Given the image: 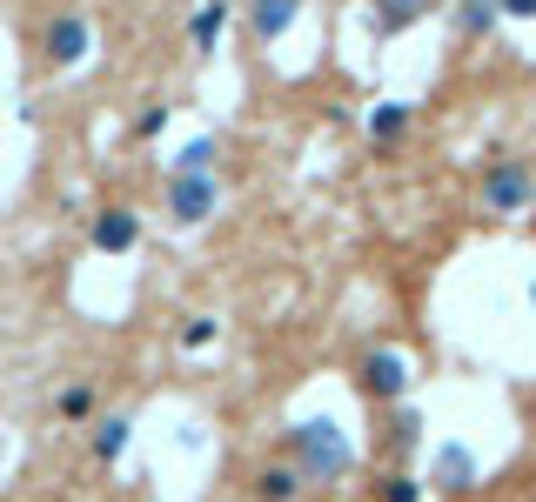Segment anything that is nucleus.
<instances>
[{"instance_id":"39448f33","label":"nucleus","mask_w":536,"mask_h":502,"mask_svg":"<svg viewBox=\"0 0 536 502\" xmlns=\"http://www.w3.org/2000/svg\"><path fill=\"white\" fill-rule=\"evenodd\" d=\"M101 248H134V215H128V208L101 221Z\"/></svg>"},{"instance_id":"7ed1b4c3","label":"nucleus","mask_w":536,"mask_h":502,"mask_svg":"<svg viewBox=\"0 0 536 502\" xmlns=\"http://www.w3.org/2000/svg\"><path fill=\"white\" fill-rule=\"evenodd\" d=\"M81 47H88V21L74 14V21H54V34H47V54L54 61H81Z\"/></svg>"},{"instance_id":"6e6552de","label":"nucleus","mask_w":536,"mask_h":502,"mask_svg":"<svg viewBox=\"0 0 536 502\" xmlns=\"http://www.w3.org/2000/svg\"><path fill=\"white\" fill-rule=\"evenodd\" d=\"M503 14H536V0H496Z\"/></svg>"},{"instance_id":"423d86ee","label":"nucleus","mask_w":536,"mask_h":502,"mask_svg":"<svg viewBox=\"0 0 536 502\" xmlns=\"http://www.w3.org/2000/svg\"><path fill=\"white\" fill-rule=\"evenodd\" d=\"M456 21H463L469 34H483V27H490V0H469V7H456Z\"/></svg>"},{"instance_id":"0eeeda50","label":"nucleus","mask_w":536,"mask_h":502,"mask_svg":"<svg viewBox=\"0 0 536 502\" xmlns=\"http://www.w3.org/2000/svg\"><path fill=\"white\" fill-rule=\"evenodd\" d=\"M121 442H128V422H101V456H114Z\"/></svg>"},{"instance_id":"f257e3e1","label":"nucleus","mask_w":536,"mask_h":502,"mask_svg":"<svg viewBox=\"0 0 536 502\" xmlns=\"http://www.w3.org/2000/svg\"><path fill=\"white\" fill-rule=\"evenodd\" d=\"M168 201H175V215H181V221H208V208H215V181H208V175H188V168H181L175 188H168Z\"/></svg>"},{"instance_id":"f03ea898","label":"nucleus","mask_w":536,"mask_h":502,"mask_svg":"<svg viewBox=\"0 0 536 502\" xmlns=\"http://www.w3.org/2000/svg\"><path fill=\"white\" fill-rule=\"evenodd\" d=\"M490 201L503 208V215L523 208V201H530V168H523V161H503V168L490 175Z\"/></svg>"},{"instance_id":"20e7f679","label":"nucleus","mask_w":536,"mask_h":502,"mask_svg":"<svg viewBox=\"0 0 536 502\" xmlns=\"http://www.w3.org/2000/svg\"><path fill=\"white\" fill-rule=\"evenodd\" d=\"M369 389H376V395H396L402 389V362H396V355H369Z\"/></svg>"}]
</instances>
